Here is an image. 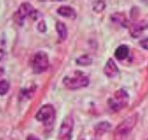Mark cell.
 Segmentation results:
<instances>
[{
	"instance_id": "9c48e42d",
	"label": "cell",
	"mask_w": 148,
	"mask_h": 140,
	"mask_svg": "<svg viewBox=\"0 0 148 140\" xmlns=\"http://www.w3.org/2000/svg\"><path fill=\"white\" fill-rule=\"evenodd\" d=\"M103 71H104V74L109 78H113V77L116 76L117 72H119V69H117L116 64L113 61V59H109L106 61V65Z\"/></svg>"
},
{
	"instance_id": "6da1fadb",
	"label": "cell",
	"mask_w": 148,
	"mask_h": 140,
	"mask_svg": "<svg viewBox=\"0 0 148 140\" xmlns=\"http://www.w3.org/2000/svg\"><path fill=\"white\" fill-rule=\"evenodd\" d=\"M63 83L69 90H77L87 87L89 84V78L84 72L76 70L69 76H66L63 80Z\"/></svg>"
},
{
	"instance_id": "ac0fdd59",
	"label": "cell",
	"mask_w": 148,
	"mask_h": 140,
	"mask_svg": "<svg viewBox=\"0 0 148 140\" xmlns=\"http://www.w3.org/2000/svg\"><path fill=\"white\" fill-rule=\"evenodd\" d=\"M38 31L40 32L46 31V24H45V22H44V21H41V22L38 23Z\"/></svg>"
},
{
	"instance_id": "ba28073f",
	"label": "cell",
	"mask_w": 148,
	"mask_h": 140,
	"mask_svg": "<svg viewBox=\"0 0 148 140\" xmlns=\"http://www.w3.org/2000/svg\"><path fill=\"white\" fill-rule=\"evenodd\" d=\"M130 33L133 37H138L144 31L148 29V20H139L133 22L130 25Z\"/></svg>"
},
{
	"instance_id": "7a4b0ae2",
	"label": "cell",
	"mask_w": 148,
	"mask_h": 140,
	"mask_svg": "<svg viewBox=\"0 0 148 140\" xmlns=\"http://www.w3.org/2000/svg\"><path fill=\"white\" fill-rule=\"evenodd\" d=\"M137 120H138V115L133 114L123 120L121 124L115 128V132H114L115 140L126 139L127 136L130 135V132H131L133 128L135 127V125L137 123Z\"/></svg>"
},
{
	"instance_id": "44dd1931",
	"label": "cell",
	"mask_w": 148,
	"mask_h": 140,
	"mask_svg": "<svg viewBox=\"0 0 148 140\" xmlns=\"http://www.w3.org/2000/svg\"><path fill=\"white\" fill-rule=\"evenodd\" d=\"M5 51H3V49H2V48H0V60H1V59H2V58L5 57Z\"/></svg>"
},
{
	"instance_id": "30bf717a",
	"label": "cell",
	"mask_w": 148,
	"mask_h": 140,
	"mask_svg": "<svg viewBox=\"0 0 148 140\" xmlns=\"http://www.w3.org/2000/svg\"><path fill=\"white\" fill-rule=\"evenodd\" d=\"M111 20L114 22V23H116L119 25L121 26H124V27H130V22L127 20V18L125 16L124 13H120V12H116V13H114V14H112L111 16Z\"/></svg>"
},
{
	"instance_id": "8992f818",
	"label": "cell",
	"mask_w": 148,
	"mask_h": 140,
	"mask_svg": "<svg viewBox=\"0 0 148 140\" xmlns=\"http://www.w3.org/2000/svg\"><path fill=\"white\" fill-rule=\"evenodd\" d=\"M75 120L74 117L71 115L66 116V118L63 120L62 126L59 128L58 138L59 140H70L71 135H73V130H74Z\"/></svg>"
},
{
	"instance_id": "d6986e66",
	"label": "cell",
	"mask_w": 148,
	"mask_h": 140,
	"mask_svg": "<svg viewBox=\"0 0 148 140\" xmlns=\"http://www.w3.org/2000/svg\"><path fill=\"white\" fill-rule=\"evenodd\" d=\"M139 44H140V46L143 47L144 49H147L148 51V38H144L142 41L139 42Z\"/></svg>"
},
{
	"instance_id": "4fadbf2b",
	"label": "cell",
	"mask_w": 148,
	"mask_h": 140,
	"mask_svg": "<svg viewBox=\"0 0 148 140\" xmlns=\"http://www.w3.org/2000/svg\"><path fill=\"white\" fill-rule=\"evenodd\" d=\"M111 129V125L108 122H101L95 127V132L97 136H102Z\"/></svg>"
},
{
	"instance_id": "5bb4252c",
	"label": "cell",
	"mask_w": 148,
	"mask_h": 140,
	"mask_svg": "<svg viewBox=\"0 0 148 140\" xmlns=\"http://www.w3.org/2000/svg\"><path fill=\"white\" fill-rule=\"evenodd\" d=\"M56 31H57V34H58V38L59 41H65L67 38V27L65 25V23L63 22H57L56 23Z\"/></svg>"
},
{
	"instance_id": "ffe728a7",
	"label": "cell",
	"mask_w": 148,
	"mask_h": 140,
	"mask_svg": "<svg viewBox=\"0 0 148 140\" xmlns=\"http://www.w3.org/2000/svg\"><path fill=\"white\" fill-rule=\"evenodd\" d=\"M27 140H40V138H37L36 136H34V135H29Z\"/></svg>"
},
{
	"instance_id": "7c38bea8",
	"label": "cell",
	"mask_w": 148,
	"mask_h": 140,
	"mask_svg": "<svg viewBox=\"0 0 148 140\" xmlns=\"http://www.w3.org/2000/svg\"><path fill=\"white\" fill-rule=\"evenodd\" d=\"M128 54H130V49H128V47L126 45H121V46H119L115 49V53H114V56L116 58L117 60H124V59H126L127 56H128Z\"/></svg>"
},
{
	"instance_id": "cb8c5ba5",
	"label": "cell",
	"mask_w": 148,
	"mask_h": 140,
	"mask_svg": "<svg viewBox=\"0 0 148 140\" xmlns=\"http://www.w3.org/2000/svg\"><path fill=\"white\" fill-rule=\"evenodd\" d=\"M147 140H148V139H147Z\"/></svg>"
},
{
	"instance_id": "e0dca14e",
	"label": "cell",
	"mask_w": 148,
	"mask_h": 140,
	"mask_svg": "<svg viewBox=\"0 0 148 140\" xmlns=\"http://www.w3.org/2000/svg\"><path fill=\"white\" fill-rule=\"evenodd\" d=\"M104 8H106V2L103 0H97L93 3V10L95 12H101V11H103Z\"/></svg>"
},
{
	"instance_id": "5b68a950",
	"label": "cell",
	"mask_w": 148,
	"mask_h": 140,
	"mask_svg": "<svg viewBox=\"0 0 148 140\" xmlns=\"http://www.w3.org/2000/svg\"><path fill=\"white\" fill-rule=\"evenodd\" d=\"M55 109L51 104H46L42 106L41 109L37 111L36 115H35V118L37 122L43 123L44 125H53L54 120H55Z\"/></svg>"
},
{
	"instance_id": "9a60e30c",
	"label": "cell",
	"mask_w": 148,
	"mask_h": 140,
	"mask_svg": "<svg viewBox=\"0 0 148 140\" xmlns=\"http://www.w3.org/2000/svg\"><path fill=\"white\" fill-rule=\"evenodd\" d=\"M77 64L80 66H89L92 64V59L88 55H84V56H81L77 59Z\"/></svg>"
},
{
	"instance_id": "603a6c76",
	"label": "cell",
	"mask_w": 148,
	"mask_h": 140,
	"mask_svg": "<svg viewBox=\"0 0 148 140\" xmlns=\"http://www.w3.org/2000/svg\"><path fill=\"white\" fill-rule=\"evenodd\" d=\"M3 73H5V71H3V69H2V68L0 67V77H1V76H2Z\"/></svg>"
},
{
	"instance_id": "2e32d148",
	"label": "cell",
	"mask_w": 148,
	"mask_h": 140,
	"mask_svg": "<svg viewBox=\"0 0 148 140\" xmlns=\"http://www.w3.org/2000/svg\"><path fill=\"white\" fill-rule=\"evenodd\" d=\"M9 89H10V84L7 80H0V95L7 94Z\"/></svg>"
},
{
	"instance_id": "277c9868",
	"label": "cell",
	"mask_w": 148,
	"mask_h": 140,
	"mask_svg": "<svg viewBox=\"0 0 148 140\" xmlns=\"http://www.w3.org/2000/svg\"><path fill=\"white\" fill-rule=\"evenodd\" d=\"M31 66L34 73H42L46 71L49 67V60L46 53L44 52H37L34 57L31 60Z\"/></svg>"
},
{
	"instance_id": "52a82bcc",
	"label": "cell",
	"mask_w": 148,
	"mask_h": 140,
	"mask_svg": "<svg viewBox=\"0 0 148 140\" xmlns=\"http://www.w3.org/2000/svg\"><path fill=\"white\" fill-rule=\"evenodd\" d=\"M35 13H37L36 10L34 9V7L27 2H24L22 3L19 9H18V12H16V21L21 24L22 21L24 19H27V16H33Z\"/></svg>"
},
{
	"instance_id": "8fae6325",
	"label": "cell",
	"mask_w": 148,
	"mask_h": 140,
	"mask_svg": "<svg viewBox=\"0 0 148 140\" xmlns=\"http://www.w3.org/2000/svg\"><path fill=\"white\" fill-rule=\"evenodd\" d=\"M57 13L60 14L62 16H65V18H70V19H75L77 16V13L75 9H73L71 7H68V5H62L57 9Z\"/></svg>"
},
{
	"instance_id": "3957f363",
	"label": "cell",
	"mask_w": 148,
	"mask_h": 140,
	"mask_svg": "<svg viewBox=\"0 0 148 140\" xmlns=\"http://www.w3.org/2000/svg\"><path fill=\"white\" fill-rule=\"evenodd\" d=\"M128 100H130L128 93L125 90L120 89L114 93V95L112 98L108 100V105L111 109V111L119 112V111H121L122 109H124L126 106L127 103H128Z\"/></svg>"
},
{
	"instance_id": "7402d4cb",
	"label": "cell",
	"mask_w": 148,
	"mask_h": 140,
	"mask_svg": "<svg viewBox=\"0 0 148 140\" xmlns=\"http://www.w3.org/2000/svg\"><path fill=\"white\" fill-rule=\"evenodd\" d=\"M38 1H43V2H45V1H65V0H38Z\"/></svg>"
}]
</instances>
